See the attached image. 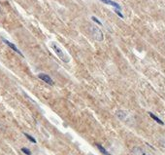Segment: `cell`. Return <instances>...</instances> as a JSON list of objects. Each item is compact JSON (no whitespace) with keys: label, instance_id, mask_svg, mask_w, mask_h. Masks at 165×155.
I'll return each instance as SVG.
<instances>
[{"label":"cell","instance_id":"obj_1","mask_svg":"<svg viewBox=\"0 0 165 155\" xmlns=\"http://www.w3.org/2000/svg\"><path fill=\"white\" fill-rule=\"evenodd\" d=\"M51 47H52L53 52H55V53L56 54V56H58L62 62H66V64H67V62H69V61H70L69 57L67 56L65 53H64V51L62 50V49L59 47V46L56 44L55 42H52V43H51Z\"/></svg>","mask_w":165,"mask_h":155},{"label":"cell","instance_id":"obj_2","mask_svg":"<svg viewBox=\"0 0 165 155\" xmlns=\"http://www.w3.org/2000/svg\"><path fill=\"white\" fill-rule=\"evenodd\" d=\"M91 29V32H92V35L93 37L95 38V39L97 40V41H102L103 40V33H102V31L100 30V29L98 28H96V26H92L90 28Z\"/></svg>","mask_w":165,"mask_h":155},{"label":"cell","instance_id":"obj_3","mask_svg":"<svg viewBox=\"0 0 165 155\" xmlns=\"http://www.w3.org/2000/svg\"><path fill=\"white\" fill-rule=\"evenodd\" d=\"M38 77H39L42 81H44V82L49 84V85H53V79L48 74H45V73H40V74H38Z\"/></svg>","mask_w":165,"mask_h":155},{"label":"cell","instance_id":"obj_4","mask_svg":"<svg viewBox=\"0 0 165 155\" xmlns=\"http://www.w3.org/2000/svg\"><path fill=\"white\" fill-rule=\"evenodd\" d=\"M132 153L134 155H151V153H149L148 151H146L145 149L141 147H134L132 149Z\"/></svg>","mask_w":165,"mask_h":155},{"label":"cell","instance_id":"obj_5","mask_svg":"<svg viewBox=\"0 0 165 155\" xmlns=\"http://www.w3.org/2000/svg\"><path fill=\"white\" fill-rule=\"evenodd\" d=\"M2 41H3L5 44H7L8 46H9V47L11 48V49H13V50H14L16 53H18V55L20 56H21V57H23V53H21V52L18 50V49L16 47V45H14L13 44V43H11L10 41H8V40H6V39H4V38H2Z\"/></svg>","mask_w":165,"mask_h":155},{"label":"cell","instance_id":"obj_6","mask_svg":"<svg viewBox=\"0 0 165 155\" xmlns=\"http://www.w3.org/2000/svg\"><path fill=\"white\" fill-rule=\"evenodd\" d=\"M116 115L118 116V118L121 121H126V119L128 117V114L123 110H118L116 112Z\"/></svg>","mask_w":165,"mask_h":155},{"label":"cell","instance_id":"obj_7","mask_svg":"<svg viewBox=\"0 0 165 155\" xmlns=\"http://www.w3.org/2000/svg\"><path fill=\"white\" fill-rule=\"evenodd\" d=\"M100 1H102L105 4H108V5H111V6H114L117 10H120L121 9V7L120 6V5H118V3H116V2L112 1V0H100Z\"/></svg>","mask_w":165,"mask_h":155},{"label":"cell","instance_id":"obj_8","mask_svg":"<svg viewBox=\"0 0 165 155\" xmlns=\"http://www.w3.org/2000/svg\"><path fill=\"white\" fill-rule=\"evenodd\" d=\"M149 115H150L151 117L153 118V120H155V122H157L158 124H160V125H164V122L162 121L161 119H159V118L157 117V116H155V114H153V113H151V112H149Z\"/></svg>","mask_w":165,"mask_h":155},{"label":"cell","instance_id":"obj_9","mask_svg":"<svg viewBox=\"0 0 165 155\" xmlns=\"http://www.w3.org/2000/svg\"><path fill=\"white\" fill-rule=\"evenodd\" d=\"M96 146H97V148H98L99 150H100V152H102V153H103L104 155H112L111 153H109V152H108L102 145H98V143H97Z\"/></svg>","mask_w":165,"mask_h":155},{"label":"cell","instance_id":"obj_10","mask_svg":"<svg viewBox=\"0 0 165 155\" xmlns=\"http://www.w3.org/2000/svg\"><path fill=\"white\" fill-rule=\"evenodd\" d=\"M24 136H25V137L27 138L28 140L31 141V143H36V140H35V138H34L33 137H31L30 135H28V134H26V133H24Z\"/></svg>","mask_w":165,"mask_h":155},{"label":"cell","instance_id":"obj_11","mask_svg":"<svg viewBox=\"0 0 165 155\" xmlns=\"http://www.w3.org/2000/svg\"><path fill=\"white\" fill-rule=\"evenodd\" d=\"M21 151H23V153H25L26 155H31V151L29 150L28 148H26V147H23V148H21Z\"/></svg>","mask_w":165,"mask_h":155},{"label":"cell","instance_id":"obj_12","mask_svg":"<svg viewBox=\"0 0 165 155\" xmlns=\"http://www.w3.org/2000/svg\"><path fill=\"white\" fill-rule=\"evenodd\" d=\"M91 20H92L93 21H95V23H96L97 24H99V26H102V23H101V21H100L97 18H95V17H91Z\"/></svg>","mask_w":165,"mask_h":155},{"label":"cell","instance_id":"obj_13","mask_svg":"<svg viewBox=\"0 0 165 155\" xmlns=\"http://www.w3.org/2000/svg\"><path fill=\"white\" fill-rule=\"evenodd\" d=\"M115 12H116V14H117L118 16H120V18H123V15L120 13V10H117V9H115Z\"/></svg>","mask_w":165,"mask_h":155},{"label":"cell","instance_id":"obj_14","mask_svg":"<svg viewBox=\"0 0 165 155\" xmlns=\"http://www.w3.org/2000/svg\"><path fill=\"white\" fill-rule=\"evenodd\" d=\"M159 143H160V145H161V146L163 148H165V138H161L160 140V141H159Z\"/></svg>","mask_w":165,"mask_h":155}]
</instances>
